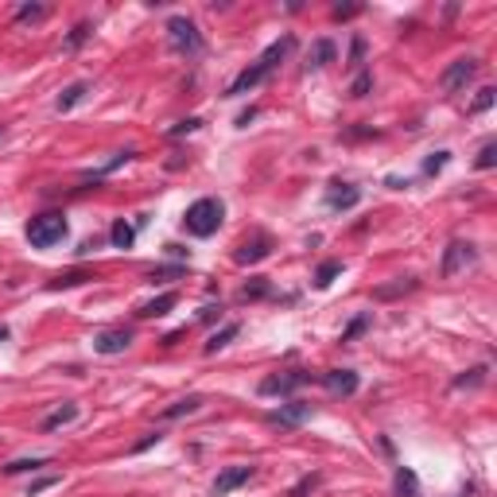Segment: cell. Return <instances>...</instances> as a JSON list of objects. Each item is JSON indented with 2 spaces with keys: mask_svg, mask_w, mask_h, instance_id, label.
<instances>
[{
  "mask_svg": "<svg viewBox=\"0 0 497 497\" xmlns=\"http://www.w3.org/2000/svg\"><path fill=\"white\" fill-rule=\"evenodd\" d=\"M222 218H225V206L218 202V198H198V202L186 206L183 225H186V234H195V237H210V234H218Z\"/></svg>",
  "mask_w": 497,
  "mask_h": 497,
  "instance_id": "1",
  "label": "cell"
},
{
  "mask_svg": "<svg viewBox=\"0 0 497 497\" xmlns=\"http://www.w3.org/2000/svg\"><path fill=\"white\" fill-rule=\"evenodd\" d=\"M62 237H67V214H59V210H47V214H40V218H31L28 222L31 249H55Z\"/></svg>",
  "mask_w": 497,
  "mask_h": 497,
  "instance_id": "2",
  "label": "cell"
},
{
  "mask_svg": "<svg viewBox=\"0 0 497 497\" xmlns=\"http://www.w3.org/2000/svg\"><path fill=\"white\" fill-rule=\"evenodd\" d=\"M167 43H171V51L175 55H186V59H195V55H202V35H198V28L186 16H171L167 20Z\"/></svg>",
  "mask_w": 497,
  "mask_h": 497,
  "instance_id": "3",
  "label": "cell"
},
{
  "mask_svg": "<svg viewBox=\"0 0 497 497\" xmlns=\"http://www.w3.org/2000/svg\"><path fill=\"white\" fill-rule=\"evenodd\" d=\"M474 74H478V59H455L447 70H443L439 86H443V94H462V89L474 82Z\"/></svg>",
  "mask_w": 497,
  "mask_h": 497,
  "instance_id": "4",
  "label": "cell"
},
{
  "mask_svg": "<svg viewBox=\"0 0 497 497\" xmlns=\"http://www.w3.org/2000/svg\"><path fill=\"white\" fill-rule=\"evenodd\" d=\"M311 381V373L303 369H292V373H272V377L261 381V396H292L299 385H307Z\"/></svg>",
  "mask_w": 497,
  "mask_h": 497,
  "instance_id": "5",
  "label": "cell"
},
{
  "mask_svg": "<svg viewBox=\"0 0 497 497\" xmlns=\"http://www.w3.org/2000/svg\"><path fill=\"white\" fill-rule=\"evenodd\" d=\"M128 346H132V331H125V326H113V331L94 334V350L105 354V358H117V354H125Z\"/></svg>",
  "mask_w": 497,
  "mask_h": 497,
  "instance_id": "6",
  "label": "cell"
},
{
  "mask_svg": "<svg viewBox=\"0 0 497 497\" xmlns=\"http://www.w3.org/2000/svg\"><path fill=\"white\" fill-rule=\"evenodd\" d=\"M307 419H311V404H303V400H292V404H280L276 412H268L272 428H299Z\"/></svg>",
  "mask_w": 497,
  "mask_h": 497,
  "instance_id": "7",
  "label": "cell"
},
{
  "mask_svg": "<svg viewBox=\"0 0 497 497\" xmlns=\"http://www.w3.org/2000/svg\"><path fill=\"white\" fill-rule=\"evenodd\" d=\"M322 385H326L331 396H354V392H358V373L354 369H331V373H322Z\"/></svg>",
  "mask_w": 497,
  "mask_h": 497,
  "instance_id": "8",
  "label": "cell"
},
{
  "mask_svg": "<svg viewBox=\"0 0 497 497\" xmlns=\"http://www.w3.org/2000/svg\"><path fill=\"white\" fill-rule=\"evenodd\" d=\"M268 253H272V237H268V234H256V237H249V241L237 249L234 261H237V264H256V261H264Z\"/></svg>",
  "mask_w": 497,
  "mask_h": 497,
  "instance_id": "9",
  "label": "cell"
},
{
  "mask_svg": "<svg viewBox=\"0 0 497 497\" xmlns=\"http://www.w3.org/2000/svg\"><path fill=\"white\" fill-rule=\"evenodd\" d=\"M462 264H474V245L470 241H451L447 245V256H443V276H455Z\"/></svg>",
  "mask_w": 497,
  "mask_h": 497,
  "instance_id": "10",
  "label": "cell"
},
{
  "mask_svg": "<svg viewBox=\"0 0 497 497\" xmlns=\"http://www.w3.org/2000/svg\"><path fill=\"white\" fill-rule=\"evenodd\" d=\"M253 474H256L253 467H229V470H222V474H218V482H214V497L234 494L237 486H245V482H253Z\"/></svg>",
  "mask_w": 497,
  "mask_h": 497,
  "instance_id": "11",
  "label": "cell"
},
{
  "mask_svg": "<svg viewBox=\"0 0 497 497\" xmlns=\"http://www.w3.org/2000/svg\"><path fill=\"white\" fill-rule=\"evenodd\" d=\"M358 202H361V191L350 183H331V191H326V206L331 210H354Z\"/></svg>",
  "mask_w": 497,
  "mask_h": 497,
  "instance_id": "12",
  "label": "cell"
},
{
  "mask_svg": "<svg viewBox=\"0 0 497 497\" xmlns=\"http://www.w3.org/2000/svg\"><path fill=\"white\" fill-rule=\"evenodd\" d=\"M74 419H78V404H59L55 412L43 416L40 431H59V428H67V424H74Z\"/></svg>",
  "mask_w": 497,
  "mask_h": 497,
  "instance_id": "13",
  "label": "cell"
},
{
  "mask_svg": "<svg viewBox=\"0 0 497 497\" xmlns=\"http://www.w3.org/2000/svg\"><path fill=\"white\" fill-rule=\"evenodd\" d=\"M334 62V43L331 40H315L311 51H307V70H322Z\"/></svg>",
  "mask_w": 497,
  "mask_h": 497,
  "instance_id": "14",
  "label": "cell"
},
{
  "mask_svg": "<svg viewBox=\"0 0 497 497\" xmlns=\"http://www.w3.org/2000/svg\"><path fill=\"white\" fill-rule=\"evenodd\" d=\"M237 334H241V322H225L222 331L210 334V342L202 346V354H218V350H225V346H229V342H234Z\"/></svg>",
  "mask_w": 497,
  "mask_h": 497,
  "instance_id": "15",
  "label": "cell"
},
{
  "mask_svg": "<svg viewBox=\"0 0 497 497\" xmlns=\"http://www.w3.org/2000/svg\"><path fill=\"white\" fill-rule=\"evenodd\" d=\"M175 303H179V295L175 292H164V295H156V299H152V303H144V307H140V319H159V315H167V311H171V307H175Z\"/></svg>",
  "mask_w": 497,
  "mask_h": 497,
  "instance_id": "16",
  "label": "cell"
},
{
  "mask_svg": "<svg viewBox=\"0 0 497 497\" xmlns=\"http://www.w3.org/2000/svg\"><path fill=\"white\" fill-rule=\"evenodd\" d=\"M198 408H202V396H183V400H175V404H167V408L159 412V419H183V416H195Z\"/></svg>",
  "mask_w": 497,
  "mask_h": 497,
  "instance_id": "17",
  "label": "cell"
},
{
  "mask_svg": "<svg viewBox=\"0 0 497 497\" xmlns=\"http://www.w3.org/2000/svg\"><path fill=\"white\" fill-rule=\"evenodd\" d=\"M109 241H113V249H132V241H137V225L125 222V218H117L113 229H109Z\"/></svg>",
  "mask_w": 497,
  "mask_h": 497,
  "instance_id": "18",
  "label": "cell"
},
{
  "mask_svg": "<svg viewBox=\"0 0 497 497\" xmlns=\"http://www.w3.org/2000/svg\"><path fill=\"white\" fill-rule=\"evenodd\" d=\"M392 486H396V497H419V478H416V470H408V467H396Z\"/></svg>",
  "mask_w": 497,
  "mask_h": 497,
  "instance_id": "19",
  "label": "cell"
},
{
  "mask_svg": "<svg viewBox=\"0 0 497 497\" xmlns=\"http://www.w3.org/2000/svg\"><path fill=\"white\" fill-rule=\"evenodd\" d=\"M86 94H89V86H86V82H74V86H67V89H62V94H59V101H55V109H59V113H70V109L78 105V101L86 98Z\"/></svg>",
  "mask_w": 497,
  "mask_h": 497,
  "instance_id": "20",
  "label": "cell"
},
{
  "mask_svg": "<svg viewBox=\"0 0 497 497\" xmlns=\"http://www.w3.org/2000/svg\"><path fill=\"white\" fill-rule=\"evenodd\" d=\"M94 280V272L89 268H70V272H62L59 280H51V292H62V288H78V284Z\"/></svg>",
  "mask_w": 497,
  "mask_h": 497,
  "instance_id": "21",
  "label": "cell"
},
{
  "mask_svg": "<svg viewBox=\"0 0 497 497\" xmlns=\"http://www.w3.org/2000/svg\"><path fill=\"white\" fill-rule=\"evenodd\" d=\"M132 156H137V152H117V156L109 159L105 167H98V171H89L86 179H94V183H101V179H105V175H113V171H117V167H125V164H128V159H132Z\"/></svg>",
  "mask_w": 497,
  "mask_h": 497,
  "instance_id": "22",
  "label": "cell"
},
{
  "mask_svg": "<svg viewBox=\"0 0 497 497\" xmlns=\"http://www.w3.org/2000/svg\"><path fill=\"white\" fill-rule=\"evenodd\" d=\"M338 272H342V261H322L319 268H315V288H331Z\"/></svg>",
  "mask_w": 497,
  "mask_h": 497,
  "instance_id": "23",
  "label": "cell"
},
{
  "mask_svg": "<svg viewBox=\"0 0 497 497\" xmlns=\"http://www.w3.org/2000/svg\"><path fill=\"white\" fill-rule=\"evenodd\" d=\"M264 295H268V280H264V276H253V280L241 288V299L245 303H256V299H264Z\"/></svg>",
  "mask_w": 497,
  "mask_h": 497,
  "instance_id": "24",
  "label": "cell"
},
{
  "mask_svg": "<svg viewBox=\"0 0 497 497\" xmlns=\"http://www.w3.org/2000/svg\"><path fill=\"white\" fill-rule=\"evenodd\" d=\"M40 467H47V458H16V462L4 467V474H28V470H40Z\"/></svg>",
  "mask_w": 497,
  "mask_h": 497,
  "instance_id": "25",
  "label": "cell"
},
{
  "mask_svg": "<svg viewBox=\"0 0 497 497\" xmlns=\"http://www.w3.org/2000/svg\"><path fill=\"white\" fill-rule=\"evenodd\" d=\"M494 164H497V144H494V140H486L482 152H478V159H474V167H478V171H489Z\"/></svg>",
  "mask_w": 497,
  "mask_h": 497,
  "instance_id": "26",
  "label": "cell"
},
{
  "mask_svg": "<svg viewBox=\"0 0 497 497\" xmlns=\"http://www.w3.org/2000/svg\"><path fill=\"white\" fill-rule=\"evenodd\" d=\"M482 381H486V365H478V369L455 377V389H474V385H482Z\"/></svg>",
  "mask_w": 497,
  "mask_h": 497,
  "instance_id": "27",
  "label": "cell"
},
{
  "mask_svg": "<svg viewBox=\"0 0 497 497\" xmlns=\"http://www.w3.org/2000/svg\"><path fill=\"white\" fill-rule=\"evenodd\" d=\"M43 16H47V8H43V4H20V8H16V20H20V24L43 20Z\"/></svg>",
  "mask_w": 497,
  "mask_h": 497,
  "instance_id": "28",
  "label": "cell"
},
{
  "mask_svg": "<svg viewBox=\"0 0 497 497\" xmlns=\"http://www.w3.org/2000/svg\"><path fill=\"white\" fill-rule=\"evenodd\" d=\"M369 89H373V74H369V70H361L358 78L350 82V98H365Z\"/></svg>",
  "mask_w": 497,
  "mask_h": 497,
  "instance_id": "29",
  "label": "cell"
},
{
  "mask_svg": "<svg viewBox=\"0 0 497 497\" xmlns=\"http://www.w3.org/2000/svg\"><path fill=\"white\" fill-rule=\"evenodd\" d=\"M315 486H319V474H307V478H299V482H295V486L288 489V497H307Z\"/></svg>",
  "mask_w": 497,
  "mask_h": 497,
  "instance_id": "30",
  "label": "cell"
},
{
  "mask_svg": "<svg viewBox=\"0 0 497 497\" xmlns=\"http://www.w3.org/2000/svg\"><path fill=\"white\" fill-rule=\"evenodd\" d=\"M175 276H183V264H171V268H152V272H148V284H159V280H175Z\"/></svg>",
  "mask_w": 497,
  "mask_h": 497,
  "instance_id": "31",
  "label": "cell"
},
{
  "mask_svg": "<svg viewBox=\"0 0 497 497\" xmlns=\"http://www.w3.org/2000/svg\"><path fill=\"white\" fill-rule=\"evenodd\" d=\"M494 98H497V89H478V98H474V105H470V113H486L489 105H494Z\"/></svg>",
  "mask_w": 497,
  "mask_h": 497,
  "instance_id": "32",
  "label": "cell"
},
{
  "mask_svg": "<svg viewBox=\"0 0 497 497\" xmlns=\"http://www.w3.org/2000/svg\"><path fill=\"white\" fill-rule=\"evenodd\" d=\"M416 288V280H400V284H389V288H377V299H392V295L400 292H412Z\"/></svg>",
  "mask_w": 497,
  "mask_h": 497,
  "instance_id": "33",
  "label": "cell"
},
{
  "mask_svg": "<svg viewBox=\"0 0 497 497\" xmlns=\"http://www.w3.org/2000/svg\"><path fill=\"white\" fill-rule=\"evenodd\" d=\"M447 159H451V152H435V156L424 164V175H439V171L447 167Z\"/></svg>",
  "mask_w": 497,
  "mask_h": 497,
  "instance_id": "34",
  "label": "cell"
},
{
  "mask_svg": "<svg viewBox=\"0 0 497 497\" xmlns=\"http://www.w3.org/2000/svg\"><path fill=\"white\" fill-rule=\"evenodd\" d=\"M89 40V24H78V28L70 31V40H67V51H78L82 43Z\"/></svg>",
  "mask_w": 497,
  "mask_h": 497,
  "instance_id": "35",
  "label": "cell"
},
{
  "mask_svg": "<svg viewBox=\"0 0 497 497\" xmlns=\"http://www.w3.org/2000/svg\"><path fill=\"white\" fill-rule=\"evenodd\" d=\"M202 128V117H186L179 125H171V137H183V132H198Z\"/></svg>",
  "mask_w": 497,
  "mask_h": 497,
  "instance_id": "36",
  "label": "cell"
},
{
  "mask_svg": "<svg viewBox=\"0 0 497 497\" xmlns=\"http://www.w3.org/2000/svg\"><path fill=\"white\" fill-rule=\"evenodd\" d=\"M55 482H59V474H47V478H35V482H31V489H28V497H40L43 489H51L55 486Z\"/></svg>",
  "mask_w": 497,
  "mask_h": 497,
  "instance_id": "37",
  "label": "cell"
},
{
  "mask_svg": "<svg viewBox=\"0 0 497 497\" xmlns=\"http://www.w3.org/2000/svg\"><path fill=\"white\" fill-rule=\"evenodd\" d=\"M361 59H365V40L354 35V43H350V67H361Z\"/></svg>",
  "mask_w": 497,
  "mask_h": 497,
  "instance_id": "38",
  "label": "cell"
},
{
  "mask_svg": "<svg viewBox=\"0 0 497 497\" xmlns=\"http://www.w3.org/2000/svg\"><path fill=\"white\" fill-rule=\"evenodd\" d=\"M365 326H369V319H365V315H361V319H354L350 326H346V331H342V342H350V338H358L361 331H365Z\"/></svg>",
  "mask_w": 497,
  "mask_h": 497,
  "instance_id": "39",
  "label": "cell"
},
{
  "mask_svg": "<svg viewBox=\"0 0 497 497\" xmlns=\"http://www.w3.org/2000/svg\"><path fill=\"white\" fill-rule=\"evenodd\" d=\"M159 439H164V435H159V431H148V435L140 439V443H132V455H140V451H148V447H152V443H159Z\"/></svg>",
  "mask_w": 497,
  "mask_h": 497,
  "instance_id": "40",
  "label": "cell"
},
{
  "mask_svg": "<svg viewBox=\"0 0 497 497\" xmlns=\"http://www.w3.org/2000/svg\"><path fill=\"white\" fill-rule=\"evenodd\" d=\"M350 16H358V4H346V8H334V20H350Z\"/></svg>",
  "mask_w": 497,
  "mask_h": 497,
  "instance_id": "41",
  "label": "cell"
},
{
  "mask_svg": "<svg viewBox=\"0 0 497 497\" xmlns=\"http://www.w3.org/2000/svg\"><path fill=\"white\" fill-rule=\"evenodd\" d=\"M218 315H222V307H202V311H198V322H214Z\"/></svg>",
  "mask_w": 497,
  "mask_h": 497,
  "instance_id": "42",
  "label": "cell"
},
{
  "mask_svg": "<svg viewBox=\"0 0 497 497\" xmlns=\"http://www.w3.org/2000/svg\"><path fill=\"white\" fill-rule=\"evenodd\" d=\"M253 117H256V109H245L241 117H237V125H241V128H245V125H249V121H253Z\"/></svg>",
  "mask_w": 497,
  "mask_h": 497,
  "instance_id": "43",
  "label": "cell"
},
{
  "mask_svg": "<svg viewBox=\"0 0 497 497\" xmlns=\"http://www.w3.org/2000/svg\"><path fill=\"white\" fill-rule=\"evenodd\" d=\"M4 338H8V326H4V322H0V342H4Z\"/></svg>",
  "mask_w": 497,
  "mask_h": 497,
  "instance_id": "44",
  "label": "cell"
}]
</instances>
